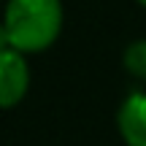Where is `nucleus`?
<instances>
[{
	"instance_id": "3",
	"label": "nucleus",
	"mask_w": 146,
	"mask_h": 146,
	"mask_svg": "<svg viewBox=\"0 0 146 146\" xmlns=\"http://www.w3.org/2000/svg\"><path fill=\"white\" fill-rule=\"evenodd\" d=\"M116 130L127 146H146V92H130L116 111Z\"/></svg>"
},
{
	"instance_id": "2",
	"label": "nucleus",
	"mask_w": 146,
	"mask_h": 146,
	"mask_svg": "<svg viewBox=\"0 0 146 146\" xmlns=\"http://www.w3.org/2000/svg\"><path fill=\"white\" fill-rule=\"evenodd\" d=\"M30 81L33 70L27 62V54L16 52V49L0 54V108L3 111L16 108L30 92Z\"/></svg>"
},
{
	"instance_id": "5",
	"label": "nucleus",
	"mask_w": 146,
	"mask_h": 146,
	"mask_svg": "<svg viewBox=\"0 0 146 146\" xmlns=\"http://www.w3.org/2000/svg\"><path fill=\"white\" fill-rule=\"evenodd\" d=\"M11 49H14V43H11L8 27H5V22L0 19V54H3V52H11Z\"/></svg>"
},
{
	"instance_id": "4",
	"label": "nucleus",
	"mask_w": 146,
	"mask_h": 146,
	"mask_svg": "<svg viewBox=\"0 0 146 146\" xmlns=\"http://www.w3.org/2000/svg\"><path fill=\"white\" fill-rule=\"evenodd\" d=\"M122 65L135 81H146V38H135L125 46Z\"/></svg>"
},
{
	"instance_id": "1",
	"label": "nucleus",
	"mask_w": 146,
	"mask_h": 146,
	"mask_svg": "<svg viewBox=\"0 0 146 146\" xmlns=\"http://www.w3.org/2000/svg\"><path fill=\"white\" fill-rule=\"evenodd\" d=\"M3 22L16 52L41 54L57 43L65 25V8L62 0H8Z\"/></svg>"
},
{
	"instance_id": "6",
	"label": "nucleus",
	"mask_w": 146,
	"mask_h": 146,
	"mask_svg": "<svg viewBox=\"0 0 146 146\" xmlns=\"http://www.w3.org/2000/svg\"><path fill=\"white\" fill-rule=\"evenodd\" d=\"M135 3H138V5H143V8H146V0H135Z\"/></svg>"
}]
</instances>
